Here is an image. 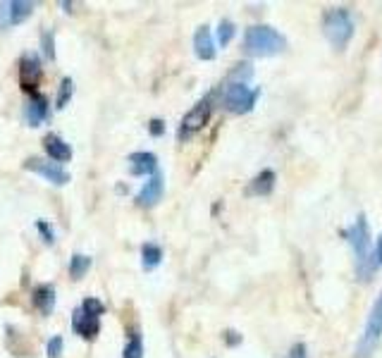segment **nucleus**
I'll return each mask as SVG.
<instances>
[{"label":"nucleus","mask_w":382,"mask_h":358,"mask_svg":"<svg viewBox=\"0 0 382 358\" xmlns=\"http://www.w3.org/2000/svg\"><path fill=\"white\" fill-rule=\"evenodd\" d=\"M122 358H143V339L139 332H134L129 337V341L125 344V351H122Z\"/></svg>","instance_id":"obj_20"},{"label":"nucleus","mask_w":382,"mask_h":358,"mask_svg":"<svg viewBox=\"0 0 382 358\" xmlns=\"http://www.w3.org/2000/svg\"><path fill=\"white\" fill-rule=\"evenodd\" d=\"M72 93H74V84H72V79H70V77H65V79L60 81L58 98H55V108H58V110H63V108L67 106V103H70Z\"/></svg>","instance_id":"obj_22"},{"label":"nucleus","mask_w":382,"mask_h":358,"mask_svg":"<svg viewBox=\"0 0 382 358\" xmlns=\"http://www.w3.org/2000/svg\"><path fill=\"white\" fill-rule=\"evenodd\" d=\"M342 237L347 239V243L354 248L356 256V275L359 279H370V275L375 272V253H373V241H370V230H368V220L361 212L356 217V222L349 230L342 232Z\"/></svg>","instance_id":"obj_1"},{"label":"nucleus","mask_w":382,"mask_h":358,"mask_svg":"<svg viewBox=\"0 0 382 358\" xmlns=\"http://www.w3.org/2000/svg\"><path fill=\"white\" fill-rule=\"evenodd\" d=\"M373 253H375V266H382V235L378 237V243H375Z\"/></svg>","instance_id":"obj_30"},{"label":"nucleus","mask_w":382,"mask_h":358,"mask_svg":"<svg viewBox=\"0 0 382 358\" xmlns=\"http://www.w3.org/2000/svg\"><path fill=\"white\" fill-rule=\"evenodd\" d=\"M50 115V101L48 96H43L41 91H34L29 103L24 106V122L27 127H39L41 122H46Z\"/></svg>","instance_id":"obj_10"},{"label":"nucleus","mask_w":382,"mask_h":358,"mask_svg":"<svg viewBox=\"0 0 382 358\" xmlns=\"http://www.w3.org/2000/svg\"><path fill=\"white\" fill-rule=\"evenodd\" d=\"M160 263H163V248L158 243L148 241L141 246V266L143 270H156Z\"/></svg>","instance_id":"obj_18"},{"label":"nucleus","mask_w":382,"mask_h":358,"mask_svg":"<svg viewBox=\"0 0 382 358\" xmlns=\"http://www.w3.org/2000/svg\"><path fill=\"white\" fill-rule=\"evenodd\" d=\"M258 96H261V89H251L241 81H227L223 89V106L232 115H246L254 110Z\"/></svg>","instance_id":"obj_4"},{"label":"nucleus","mask_w":382,"mask_h":358,"mask_svg":"<svg viewBox=\"0 0 382 358\" xmlns=\"http://www.w3.org/2000/svg\"><path fill=\"white\" fill-rule=\"evenodd\" d=\"M41 46H43L46 60H55V34L53 31H43V36H41Z\"/></svg>","instance_id":"obj_24"},{"label":"nucleus","mask_w":382,"mask_h":358,"mask_svg":"<svg viewBox=\"0 0 382 358\" xmlns=\"http://www.w3.org/2000/svg\"><path fill=\"white\" fill-rule=\"evenodd\" d=\"M24 170H29V172H36L41 175L46 181H50V184L55 186H65L70 184V172L63 168V165L58 163H50V160H43V158H29L27 163H24Z\"/></svg>","instance_id":"obj_8"},{"label":"nucleus","mask_w":382,"mask_h":358,"mask_svg":"<svg viewBox=\"0 0 382 358\" xmlns=\"http://www.w3.org/2000/svg\"><path fill=\"white\" fill-rule=\"evenodd\" d=\"M163 191H165V177L160 175V170L156 175L146 179V184L141 186V191L137 194V206L139 208H153V206L160 203L163 199Z\"/></svg>","instance_id":"obj_9"},{"label":"nucleus","mask_w":382,"mask_h":358,"mask_svg":"<svg viewBox=\"0 0 382 358\" xmlns=\"http://www.w3.org/2000/svg\"><path fill=\"white\" fill-rule=\"evenodd\" d=\"M287 48V39L268 24H254L244 34V50L254 58H270Z\"/></svg>","instance_id":"obj_2"},{"label":"nucleus","mask_w":382,"mask_h":358,"mask_svg":"<svg viewBox=\"0 0 382 358\" xmlns=\"http://www.w3.org/2000/svg\"><path fill=\"white\" fill-rule=\"evenodd\" d=\"M234 34H237V27H234L232 19H223V22L218 24V43L223 46V48L230 43L232 39H234Z\"/></svg>","instance_id":"obj_23"},{"label":"nucleus","mask_w":382,"mask_h":358,"mask_svg":"<svg viewBox=\"0 0 382 358\" xmlns=\"http://www.w3.org/2000/svg\"><path fill=\"white\" fill-rule=\"evenodd\" d=\"M91 256H86V253H74V256L70 258V275L72 279H81L86 272H89L91 268Z\"/></svg>","instance_id":"obj_19"},{"label":"nucleus","mask_w":382,"mask_h":358,"mask_svg":"<svg viewBox=\"0 0 382 358\" xmlns=\"http://www.w3.org/2000/svg\"><path fill=\"white\" fill-rule=\"evenodd\" d=\"M43 148H46V153H48V160H53V163H58V165L67 163V160L72 158V146L63 137H58V134H46Z\"/></svg>","instance_id":"obj_14"},{"label":"nucleus","mask_w":382,"mask_h":358,"mask_svg":"<svg viewBox=\"0 0 382 358\" xmlns=\"http://www.w3.org/2000/svg\"><path fill=\"white\" fill-rule=\"evenodd\" d=\"M356 31L354 17L347 8H332L323 14V34L334 50H344Z\"/></svg>","instance_id":"obj_3"},{"label":"nucleus","mask_w":382,"mask_h":358,"mask_svg":"<svg viewBox=\"0 0 382 358\" xmlns=\"http://www.w3.org/2000/svg\"><path fill=\"white\" fill-rule=\"evenodd\" d=\"M32 301H34L36 308H39L41 315L53 313L55 310V289H53V284H39V287H34Z\"/></svg>","instance_id":"obj_16"},{"label":"nucleus","mask_w":382,"mask_h":358,"mask_svg":"<svg viewBox=\"0 0 382 358\" xmlns=\"http://www.w3.org/2000/svg\"><path fill=\"white\" fill-rule=\"evenodd\" d=\"M194 53L199 60H215L218 55V48H215L213 34H210V27H199L194 34Z\"/></svg>","instance_id":"obj_13"},{"label":"nucleus","mask_w":382,"mask_h":358,"mask_svg":"<svg viewBox=\"0 0 382 358\" xmlns=\"http://www.w3.org/2000/svg\"><path fill=\"white\" fill-rule=\"evenodd\" d=\"M36 230L41 232V237H43V241H46V243H53V241H55V232H53V227H50L46 220H39V222H36Z\"/></svg>","instance_id":"obj_26"},{"label":"nucleus","mask_w":382,"mask_h":358,"mask_svg":"<svg viewBox=\"0 0 382 358\" xmlns=\"http://www.w3.org/2000/svg\"><path fill=\"white\" fill-rule=\"evenodd\" d=\"M225 339H227V344H230V346H237L241 341V335H239V332H234V330H227L225 332Z\"/></svg>","instance_id":"obj_29"},{"label":"nucleus","mask_w":382,"mask_h":358,"mask_svg":"<svg viewBox=\"0 0 382 358\" xmlns=\"http://www.w3.org/2000/svg\"><path fill=\"white\" fill-rule=\"evenodd\" d=\"M148 132H151V137H163L165 134V122L160 117H153L151 122H148Z\"/></svg>","instance_id":"obj_27"},{"label":"nucleus","mask_w":382,"mask_h":358,"mask_svg":"<svg viewBox=\"0 0 382 358\" xmlns=\"http://www.w3.org/2000/svg\"><path fill=\"white\" fill-rule=\"evenodd\" d=\"M275 181H277V175L272 172V170H263V172H258L256 177L251 179L246 194L249 196H268V194H272V189H275Z\"/></svg>","instance_id":"obj_17"},{"label":"nucleus","mask_w":382,"mask_h":358,"mask_svg":"<svg viewBox=\"0 0 382 358\" xmlns=\"http://www.w3.org/2000/svg\"><path fill=\"white\" fill-rule=\"evenodd\" d=\"M287 358H308V349H306V344H294L292 349H289V354H287Z\"/></svg>","instance_id":"obj_28"},{"label":"nucleus","mask_w":382,"mask_h":358,"mask_svg":"<svg viewBox=\"0 0 382 358\" xmlns=\"http://www.w3.org/2000/svg\"><path fill=\"white\" fill-rule=\"evenodd\" d=\"M129 163V175L132 177H151L158 172V158L151 150H137L127 158Z\"/></svg>","instance_id":"obj_11"},{"label":"nucleus","mask_w":382,"mask_h":358,"mask_svg":"<svg viewBox=\"0 0 382 358\" xmlns=\"http://www.w3.org/2000/svg\"><path fill=\"white\" fill-rule=\"evenodd\" d=\"M34 12V3L27 0H3L0 3V31H8L27 22Z\"/></svg>","instance_id":"obj_7"},{"label":"nucleus","mask_w":382,"mask_h":358,"mask_svg":"<svg viewBox=\"0 0 382 358\" xmlns=\"http://www.w3.org/2000/svg\"><path fill=\"white\" fill-rule=\"evenodd\" d=\"M380 339H382V292L375 299L373 308L368 313V320H365L363 335H361L359 344H356V358H368L378 349Z\"/></svg>","instance_id":"obj_5"},{"label":"nucleus","mask_w":382,"mask_h":358,"mask_svg":"<svg viewBox=\"0 0 382 358\" xmlns=\"http://www.w3.org/2000/svg\"><path fill=\"white\" fill-rule=\"evenodd\" d=\"M63 349H65V339L60 335H55V337H50V339H48L46 354H48V358H60V356H63Z\"/></svg>","instance_id":"obj_25"},{"label":"nucleus","mask_w":382,"mask_h":358,"mask_svg":"<svg viewBox=\"0 0 382 358\" xmlns=\"http://www.w3.org/2000/svg\"><path fill=\"white\" fill-rule=\"evenodd\" d=\"M79 310L84 315H89V318H101V315L105 313V304H103V301H98L96 297H89V299L81 301Z\"/></svg>","instance_id":"obj_21"},{"label":"nucleus","mask_w":382,"mask_h":358,"mask_svg":"<svg viewBox=\"0 0 382 358\" xmlns=\"http://www.w3.org/2000/svg\"><path fill=\"white\" fill-rule=\"evenodd\" d=\"M72 330L81 337V339H96L101 332V318H89L79 308L72 313Z\"/></svg>","instance_id":"obj_15"},{"label":"nucleus","mask_w":382,"mask_h":358,"mask_svg":"<svg viewBox=\"0 0 382 358\" xmlns=\"http://www.w3.org/2000/svg\"><path fill=\"white\" fill-rule=\"evenodd\" d=\"M210 115H213V96H205L182 117V124H179V132H177L179 141H189L194 134H199L208 124Z\"/></svg>","instance_id":"obj_6"},{"label":"nucleus","mask_w":382,"mask_h":358,"mask_svg":"<svg viewBox=\"0 0 382 358\" xmlns=\"http://www.w3.org/2000/svg\"><path fill=\"white\" fill-rule=\"evenodd\" d=\"M41 79V60L36 53H27L19 60V84L24 91H36V84Z\"/></svg>","instance_id":"obj_12"}]
</instances>
